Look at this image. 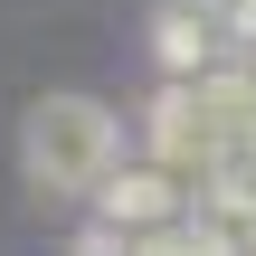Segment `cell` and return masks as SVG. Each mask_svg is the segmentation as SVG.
Masks as SVG:
<instances>
[{
    "label": "cell",
    "mask_w": 256,
    "mask_h": 256,
    "mask_svg": "<svg viewBox=\"0 0 256 256\" xmlns=\"http://www.w3.org/2000/svg\"><path fill=\"white\" fill-rule=\"evenodd\" d=\"M19 162H28V190H48V200L104 190V180L124 171V124H114V104H95V95H48V104H28Z\"/></svg>",
    "instance_id": "6da1fadb"
},
{
    "label": "cell",
    "mask_w": 256,
    "mask_h": 256,
    "mask_svg": "<svg viewBox=\"0 0 256 256\" xmlns=\"http://www.w3.org/2000/svg\"><path fill=\"white\" fill-rule=\"evenodd\" d=\"M95 228L114 238V247H162V238H180L190 228V180H171L162 162H124L104 190H95Z\"/></svg>",
    "instance_id": "7a4b0ae2"
},
{
    "label": "cell",
    "mask_w": 256,
    "mask_h": 256,
    "mask_svg": "<svg viewBox=\"0 0 256 256\" xmlns=\"http://www.w3.org/2000/svg\"><path fill=\"white\" fill-rule=\"evenodd\" d=\"M152 48H162L171 76H209V66L247 57V19H238V0H162L152 10Z\"/></svg>",
    "instance_id": "3957f363"
}]
</instances>
